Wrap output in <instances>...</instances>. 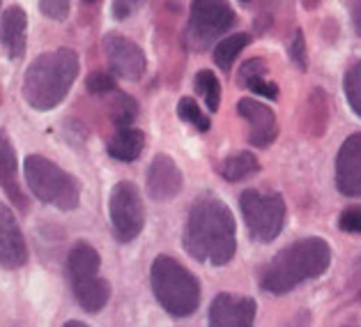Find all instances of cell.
Wrapping results in <instances>:
<instances>
[{
	"label": "cell",
	"instance_id": "1",
	"mask_svg": "<svg viewBox=\"0 0 361 327\" xmlns=\"http://www.w3.org/2000/svg\"><path fill=\"white\" fill-rule=\"evenodd\" d=\"M184 249L193 261L209 263L214 268L233 261L237 249L235 217L224 201L200 196L193 203L184 228Z\"/></svg>",
	"mask_w": 361,
	"mask_h": 327
},
{
	"label": "cell",
	"instance_id": "2",
	"mask_svg": "<svg viewBox=\"0 0 361 327\" xmlns=\"http://www.w3.org/2000/svg\"><path fill=\"white\" fill-rule=\"evenodd\" d=\"M329 263V244L322 237H304V240L288 244L283 251L274 256V261L262 272L260 286L267 293L283 295L299 284H304V281L324 275Z\"/></svg>",
	"mask_w": 361,
	"mask_h": 327
},
{
	"label": "cell",
	"instance_id": "3",
	"mask_svg": "<svg viewBox=\"0 0 361 327\" xmlns=\"http://www.w3.org/2000/svg\"><path fill=\"white\" fill-rule=\"evenodd\" d=\"M78 76V56L72 49H58L35 58L23 76V97L35 111L56 109L72 90Z\"/></svg>",
	"mask_w": 361,
	"mask_h": 327
},
{
	"label": "cell",
	"instance_id": "4",
	"mask_svg": "<svg viewBox=\"0 0 361 327\" xmlns=\"http://www.w3.org/2000/svg\"><path fill=\"white\" fill-rule=\"evenodd\" d=\"M149 284L157 302L175 318L191 316L200 304L198 279L171 256H157L149 270Z\"/></svg>",
	"mask_w": 361,
	"mask_h": 327
},
{
	"label": "cell",
	"instance_id": "5",
	"mask_svg": "<svg viewBox=\"0 0 361 327\" xmlns=\"http://www.w3.org/2000/svg\"><path fill=\"white\" fill-rule=\"evenodd\" d=\"M25 182L42 203L63 212H72L81 203L78 182L58 164L42 155H30L25 159Z\"/></svg>",
	"mask_w": 361,
	"mask_h": 327
},
{
	"label": "cell",
	"instance_id": "6",
	"mask_svg": "<svg viewBox=\"0 0 361 327\" xmlns=\"http://www.w3.org/2000/svg\"><path fill=\"white\" fill-rule=\"evenodd\" d=\"M240 208H242V217H244L246 228H249L253 240L271 242L281 235V231H283L286 203H283V196H281V194H276V191L262 194V191L249 189L242 194Z\"/></svg>",
	"mask_w": 361,
	"mask_h": 327
},
{
	"label": "cell",
	"instance_id": "7",
	"mask_svg": "<svg viewBox=\"0 0 361 327\" xmlns=\"http://www.w3.org/2000/svg\"><path fill=\"white\" fill-rule=\"evenodd\" d=\"M109 215L113 235L118 242H131L136 240L145 226V210L143 198L136 184L131 182H118L111 191L109 201Z\"/></svg>",
	"mask_w": 361,
	"mask_h": 327
},
{
	"label": "cell",
	"instance_id": "8",
	"mask_svg": "<svg viewBox=\"0 0 361 327\" xmlns=\"http://www.w3.org/2000/svg\"><path fill=\"white\" fill-rule=\"evenodd\" d=\"M235 12L228 0H193L191 21H189V42L196 49H205L207 44L219 40L233 28Z\"/></svg>",
	"mask_w": 361,
	"mask_h": 327
},
{
	"label": "cell",
	"instance_id": "9",
	"mask_svg": "<svg viewBox=\"0 0 361 327\" xmlns=\"http://www.w3.org/2000/svg\"><path fill=\"white\" fill-rule=\"evenodd\" d=\"M104 51H106L111 69L120 78L138 81V78L145 74V65H147L145 53L129 37H122V35H106V37H104Z\"/></svg>",
	"mask_w": 361,
	"mask_h": 327
},
{
	"label": "cell",
	"instance_id": "10",
	"mask_svg": "<svg viewBox=\"0 0 361 327\" xmlns=\"http://www.w3.org/2000/svg\"><path fill=\"white\" fill-rule=\"evenodd\" d=\"M336 187L343 196H361V131L348 136L338 150Z\"/></svg>",
	"mask_w": 361,
	"mask_h": 327
},
{
	"label": "cell",
	"instance_id": "11",
	"mask_svg": "<svg viewBox=\"0 0 361 327\" xmlns=\"http://www.w3.org/2000/svg\"><path fill=\"white\" fill-rule=\"evenodd\" d=\"M255 321V302L251 297L221 293L209 307V325L214 327H251Z\"/></svg>",
	"mask_w": 361,
	"mask_h": 327
},
{
	"label": "cell",
	"instance_id": "12",
	"mask_svg": "<svg viewBox=\"0 0 361 327\" xmlns=\"http://www.w3.org/2000/svg\"><path fill=\"white\" fill-rule=\"evenodd\" d=\"M28 261V244L10 208L0 203V265L7 270H19Z\"/></svg>",
	"mask_w": 361,
	"mask_h": 327
},
{
	"label": "cell",
	"instance_id": "13",
	"mask_svg": "<svg viewBox=\"0 0 361 327\" xmlns=\"http://www.w3.org/2000/svg\"><path fill=\"white\" fill-rule=\"evenodd\" d=\"M182 171L169 155H157L147 171V194L152 201H171L182 191Z\"/></svg>",
	"mask_w": 361,
	"mask_h": 327
},
{
	"label": "cell",
	"instance_id": "14",
	"mask_svg": "<svg viewBox=\"0 0 361 327\" xmlns=\"http://www.w3.org/2000/svg\"><path fill=\"white\" fill-rule=\"evenodd\" d=\"M240 116L249 122V141L255 148H267L269 143H274V138L279 134L276 116L274 111L265 106L262 102L255 100H242L237 104Z\"/></svg>",
	"mask_w": 361,
	"mask_h": 327
},
{
	"label": "cell",
	"instance_id": "15",
	"mask_svg": "<svg viewBox=\"0 0 361 327\" xmlns=\"http://www.w3.org/2000/svg\"><path fill=\"white\" fill-rule=\"evenodd\" d=\"M0 189L10 196L14 208L28 210V198H25L19 182V164H16L14 145L10 136H5L3 131H0Z\"/></svg>",
	"mask_w": 361,
	"mask_h": 327
},
{
	"label": "cell",
	"instance_id": "16",
	"mask_svg": "<svg viewBox=\"0 0 361 327\" xmlns=\"http://www.w3.org/2000/svg\"><path fill=\"white\" fill-rule=\"evenodd\" d=\"M25 28H28V16L19 5L7 7L0 21V42L10 58H21L25 53Z\"/></svg>",
	"mask_w": 361,
	"mask_h": 327
},
{
	"label": "cell",
	"instance_id": "17",
	"mask_svg": "<svg viewBox=\"0 0 361 327\" xmlns=\"http://www.w3.org/2000/svg\"><path fill=\"white\" fill-rule=\"evenodd\" d=\"M99 268H102V258L90 242L81 240L72 246L69 258H67V275H69V281H72V284L99 277Z\"/></svg>",
	"mask_w": 361,
	"mask_h": 327
},
{
	"label": "cell",
	"instance_id": "18",
	"mask_svg": "<svg viewBox=\"0 0 361 327\" xmlns=\"http://www.w3.org/2000/svg\"><path fill=\"white\" fill-rule=\"evenodd\" d=\"M72 290H74L76 302L81 304V309H83V311H87V314H99L102 309L109 304V297H111L109 281L102 279V277H94V279L72 284Z\"/></svg>",
	"mask_w": 361,
	"mask_h": 327
},
{
	"label": "cell",
	"instance_id": "19",
	"mask_svg": "<svg viewBox=\"0 0 361 327\" xmlns=\"http://www.w3.org/2000/svg\"><path fill=\"white\" fill-rule=\"evenodd\" d=\"M145 148V134L140 129L120 127L118 134H113L106 143V150L118 162H136Z\"/></svg>",
	"mask_w": 361,
	"mask_h": 327
},
{
	"label": "cell",
	"instance_id": "20",
	"mask_svg": "<svg viewBox=\"0 0 361 327\" xmlns=\"http://www.w3.org/2000/svg\"><path fill=\"white\" fill-rule=\"evenodd\" d=\"M219 171H221L224 180H228V182H242L246 178H251L253 173L260 171V162L251 153H237V155L228 157Z\"/></svg>",
	"mask_w": 361,
	"mask_h": 327
},
{
	"label": "cell",
	"instance_id": "21",
	"mask_svg": "<svg viewBox=\"0 0 361 327\" xmlns=\"http://www.w3.org/2000/svg\"><path fill=\"white\" fill-rule=\"evenodd\" d=\"M249 42H251V37L246 32H237V35H231V37L221 40L214 47V63L221 69H231L235 58L244 51V47H249Z\"/></svg>",
	"mask_w": 361,
	"mask_h": 327
},
{
	"label": "cell",
	"instance_id": "22",
	"mask_svg": "<svg viewBox=\"0 0 361 327\" xmlns=\"http://www.w3.org/2000/svg\"><path fill=\"white\" fill-rule=\"evenodd\" d=\"M196 93L202 95V100H205L209 111L212 113L219 111V104H221V85H219L216 76L209 72V69H202V72L196 74Z\"/></svg>",
	"mask_w": 361,
	"mask_h": 327
},
{
	"label": "cell",
	"instance_id": "23",
	"mask_svg": "<svg viewBox=\"0 0 361 327\" xmlns=\"http://www.w3.org/2000/svg\"><path fill=\"white\" fill-rule=\"evenodd\" d=\"M136 116H138V104L134 102V97L118 93L111 104V120L118 127H129L136 120Z\"/></svg>",
	"mask_w": 361,
	"mask_h": 327
},
{
	"label": "cell",
	"instance_id": "24",
	"mask_svg": "<svg viewBox=\"0 0 361 327\" xmlns=\"http://www.w3.org/2000/svg\"><path fill=\"white\" fill-rule=\"evenodd\" d=\"M343 88H345V97L352 106V111L361 118V60L348 69Z\"/></svg>",
	"mask_w": 361,
	"mask_h": 327
},
{
	"label": "cell",
	"instance_id": "25",
	"mask_svg": "<svg viewBox=\"0 0 361 327\" xmlns=\"http://www.w3.org/2000/svg\"><path fill=\"white\" fill-rule=\"evenodd\" d=\"M178 116L184 122H189V125L200 129V131H207L209 129V118L200 111V106L193 102L191 97H182V100H180V104H178Z\"/></svg>",
	"mask_w": 361,
	"mask_h": 327
},
{
	"label": "cell",
	"instance_id": "26",
	"mask_svg": "<svg viewBox=\"0 0 361 327\" xmlns=\"http://www.w3.org/2000/svg\"><path fill=\"white\" fill-rule=\"evenodd\" d=\"M338 228L343 233H352V235H359L361 233V208H348L341 212L338 217Z\"/></svg>",
	"mask_w": 361,
	"mask_h": 327
},
{
	"label": "cell",
	"instance_id": "27",
	"mask_svg": "<svg viewBox=\"0 0 361 327\" xmlns=\"http://www.w3.org/2000/svg\"><path fill=\"white\" fill-rule=\"evenodd\" d=\"M69 3L72 0H39V10L44 16L54 21H65L69 14Z\"/></svg>",
	"mask_w": 361,
	"mask_h": 327
},
{
	"label": "cell",
	"instance_id": "28",
	"mask_svg": "<svg viewBox=\"0 0 361 327\" xmlns=\"http://www.w3.org/2000/svg\"><path fill=\"white\" fill-rule=\"evenodd\" d=\"M87 93L92 95H104V93H111L113 88H116V81H113V76L104 74V72H94L87 76Z\"/></svg>",
	"mask_w": 361,
	"mask_h": 327
},
{
	"label": "cell",
	"instance_id": "29",
	"mask_svg": "<svg viewBox=\"0 0 361 327\" xmlns=\"http://www.w3.org/2000/svg\"><path fill=\"white\" fill-rule=\"evenodd\" d=\"M246 88H249V90L255 93V95L267 97V100H276V97H279V85L274 81H265L262 76L249 78V81H246Z\"/></svg>",
	"mask_w": 361,
	"mask_h": 327
},
{
	"label": "cell",
	"instance_id": "30",
	"mask_svg": "<svg viewBox=\"0 0 361 327\" xmlns=\"http://www.w3.org/2000/svg\"><path fill=\"white\" fill-rule=\"evenodd\" d=\"M290 58L299 69H306V44L302 30H295V37L290 42Z\"/></svg>",
	"mask_w": 361,
	"mask_h": 327
},
{
	"label": "cell",
	"instance_id": "31",
	"mask_svg": "<svg viewBox=\"0 0 361 327\" xmlns=\"http://www.w3.org/2000/svg\"><path fill=\"white\" fill-rule=\"evenodd\" d=\"M265 72H267L265 60H249V63H244L242 69H240L244 81H249V78H255V76H262Z\"/></svg>",
	"mask_w": 361,
	"mask_h": 327
},
{
	"label": "cell",
	"instance_id": "32",
	"mask_svg": "<svg viewBox=\"0 0 361 327\" xmlns=\"http://www.w3.org/2000/svg\"><path fill=\"white\" fill-rule=\"evenodd\" d=\"M138 3H143V0H116V3H113V16H116V19H125Z\"/></svg>",
	"mask_w": 361,
	"mask_h": 327
},
{
	"label": "cell",
	"instance_id": "33",
	"mask_svg": "<svg viewBox=\"0 0 361 327\" xmlns=\"http://www.w3.org/2000/svg\"><path fill=\"white\" fill-rule=\"evenodd\" d=\"M352 21H355V28H357L359 37H361V0H357V3H355V10H352Z\"/></svg>",
	"mask_w": 361,
	"mask_h": 327
},
{
	"label": "cell",
	"instance_id": "34",
	"mask_svg": "<svg viewBox=\"0 0 361 327\" xmlns=\"http://www.w3.org/2000/svg\"><path fill=\"white\" fill-rule=\"evenodd\" d=\"M83 323H78V321H69V323H65V327H81Z\"/></svg>",
	"mask_w": 361,
	"mask_h": 327
},
{
	"label": "cell",
	"instance_id": "35",
	"mask_svg": "<svg viewBox=\"0 0 361 327\" xmlns=\"http://www.w3.org/2000/svg\"><path fill=\"white\" fill-rule=\"evenodd\" d=\"M83 3H97V0H83Z\"/></svg>",
	"mask_w": 361,
	"mask_h": 327
},
{
	"label": "cell",
	"instance_id": "36",
	"mask_svg": "<svg viewBox=\"0 0 361 327\" xmlns=\"http://www.w3.org/2000/svg\"><path fill=\"white\" fill-rule=\"evenodd\" d=\"M242 3H249V0H242Z\"/></svg>",
	"mask_w": 361,
	"mask_h": 327
},
{
	"label": "cell",
	"instance_id": "37",
	"mask_svg": "<svg viewBox=\"0 0 361 327\" xmlns=\"http://www.w3.org/2000/svg\"><path fill=\"white\" fill-rule=\"evenodd\" d=\"M0 3H3V0H0Z\"/></svg>",
	"mask_w": 361,
	"mask_h": 327
}]
</instances>
